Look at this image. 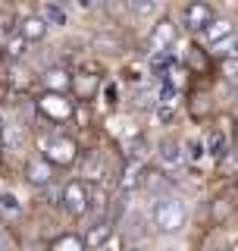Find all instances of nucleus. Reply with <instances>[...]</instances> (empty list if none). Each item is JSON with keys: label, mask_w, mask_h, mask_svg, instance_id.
Instances as JSON below:
<instances>
[{"label": "nucleus", "mask_w": 238, "mask_h": 251, "mask_svg": "<svg viewBox=\"0 0 238 251\" xmlns=\"http://www.w3.org/2000/svg\"><path fill=\"white\" fill-rule=\"evenodd\" d=\"M41 85H44V91H50V94H63V91H69V85H72V75H69V69H63V66H50V69H44Z\"/></svg>", "instance_id": "obj_5"}, {"label": "nucleus", "mask_w": 238, "mask_h": 251, "mask_svg": "<svg viewBox=\"0 0 238 251\" xmlns=\"http://www.w3.org/2000/svg\"><path fill=\"white\" fill-rule=\"evenodd\" d=\"M44 19V25H66V10H63L60 3H41V13H38Z\"/></svg>", "instance_id": "obj_16"}, {"label": "nucleus", "mask_w": 238, "mask_h": 251, "mask_svg": "<svg viewBox=\"0 0 238 251\" xmlns=\"http://www.w3.org/2000/svg\"><path fill=\"white\" fill-rule=\"evenodd\" d=\"M207 151L213 160H223V157L229 154V141H226V132L223 129H213L210 138H207Z\"/></svg>", "instance_id": "obj_15"}, {"label": "nucleus", "mask_w": 238, "mask_h": 251, "mask_svg": "<svg viewBox=\"0 0 238 251\" xmlns=\"http://www.w3.org/2000/svg\"><path fill=\"white\" fill-rule=\"evenodd\" d=\"M104 98H107V104L113 107L116 104V98H119V91H116V85H104Z\"/></svg>", "instance_id": "obj_26"}, {"label": "nucleus", "mask_w": 238, "mask_h": 251, "mask_svg": "<svg viewBox=\"0 0 238 251\" xmlns=\"http://www.w3.org/2000/svg\"><path fill=\"white\" fill-rule=\"evenodd\" d=\"M138 182H141L138 163H125V173H122V179H119V188H122V195H132L135 188H138Z\"/></svg>", "instance_id": "obj_17"}, {"label": "nucleus", "mask_w": 238, "mask_h": 251, "mask_svg": "<svg viewBox=\"0 0 238 251\" xmlns=\"http://www.w3.org/2000/svg\"><path fill=\"white\" fill-rule=\"evenodd\" d=\"M154 226L160 232H179L185 226V204L179 198H160L154 204Z\"/></svg>", "instance_id": "obj_2"}, {"label": "nucleus", "mask_w": 238, "mask_h": 251, "mask_svg": "<svg viewBox=\"0 0 238 251\" xmlns=\"http://www.w3.org/2000/svg\"><path fill=\"white\" fill-rule=\"evenodd\" d=\"M85 214H91L94 220H107V188L104 185H94L88 188V210Z\"/></svg>", "instance_id": "obj_9"}, {"label": "nucleus", "mask_w": 238, "mask_h": 251, "mask_svg": "<svg viewBox=\"0 0 238 251\" xmlns=\"http://www.w3.org/2000/svg\"><path fill=\"white\" fill-rule=\"evenodd\" d=\"M0 210H6V214H19V201H16L13 195H0Z\"/></svg>", "instance_id": "obj_24"}, {"label": "nucleus", "mask_w": 238, "mask_h": 251, "mask_svg": "<svg viewBox=\"0 0 238 251\" xmlns=\"http://www.w3.org/2000/svg\"><path fill=\"white\" fill-rule=\"evenodd\" d=\"M154 104H157V91L154 88H141L138 94H135V107L144 110V107H154Z\"/></svg>", "instance_id": "obj_20"}, {"label": "nucleus", "mask_w": 238, "mask_h": 251, "mask_svg": "<svg viewBox=\"0 0 238 251\" xmlns=\"http://www.w3.org/2000/svg\"><path fill=\"white\" fill-rule=\"evenodd\" d=\"M69 88L75 91V98H78V100H88L91 94L100 88V78H97V75L82 73V75H72V85H69Z\"/></svg>", "instance_id": "obj_10"}, {"label": "nucleus", "mask_w": 238, "mask_h": 251, "mask_svg": "<svg viewBox=\"0 0 238 251\" xmlns=\"http://www.w3.org/2000/svg\"><path fill=\"white\" fill-rule=\"evenodd\" d=\"M132 10H135V13H154V10H157V3H135Z\"/></svg>", "instance_id": "obj_27"}, {"label": "nucleus", "mask_w": 238, "mask_h": 251, "mask_svg": "<svg viewBox=\"0 0 238 251\" xmlns=\"http://www.w3.org/2000/svg\"><path fill=\"white\" fill-rule=\"evenodd\" d=\"M97 251H113V248H107V245H104V248H97Z\"/></svg>", "instance_id": "obj_31"}, {"label": "nucleus", "mask_w": 238, "mask_h": 251, "mask_svg": "<svg viewBox=\"0 0 238 251\" xmlns=\"http://www.w3.org/2000/svg\"><path fill=\"white\" fill-rule=\"evenodd\" d=\"M60 204H63V210L66 214H72V217H85V210H88V185L82 182V179H72L66 188L60 192Z\"/></svg>", "instance_id": "obj_4"}, {"label": "nucleus", "mask_w": 238, "mask_h": 251, "mask_svg": "<svg viewBox=\"0 0 238 251\" xmlns=\"http://www.w3.org/2000/svg\"><path fill=\"white\" fill-rule=\"evenodd\" d=\"M188 157H191V160H201V157H204V141L191 138V145H188Z\"/></svg>", "instance_id": "obj_25"}, {"label": "nucleus", "mask_w": 238, "mask_h": 251, "mask_svg": "<svg viewBox=\"0 0 238 251\" xmlns=\"http://www.w3.org/2000/svg\"><path fill=\"white\" fill-rule=\"evenodd\" d=\"M3 50H6V53H10V57H13V60H19V57H22V53H25V41H22V38H19V35H16V38H10V41H6V47H3Z\"/></svg>", "instance_id": "obj_23"}, {"label": "nucleus", "mask_w": 238, "mask_h": 251, "mask_svg": "<svg viewBox=\"0 0 238 251\" xmlns=\"http://www.w3.org/2000/svg\"><path fill=\"white\" fill-rule=\"evenodd\" d=\"M188 66L197 69V73H204V69H207V57H204L197 47H188Z\"/></svg>", "instance_id": "obj_22"}, {"label": "nucleus", "mask_w": 238, "mask_h": 251, "mask_svg": "<svg viewBox=\"0 0 238 251\" xmlns=\"http://www.w3.org/2000/svg\"><path fill=\"white\" fill-rule=\"evenodd\" d=\"M50 251H85V242L78 235H63L50 245Z\"/></svg>", "instance_id": "obj_19"}, {"label": "nucleus", "mask_w": 238, "mask_h": 251, "mask_svg": "<svg viewBox=\"0 0 238 251\" xmlns=\"http://www.w3.org/2000/svg\"><path fill=\"white\" fill-rule=\"evenodd\" d=\"M50 163H47V160H35V163H31V167H28V182L31 185H38V188H44V185H50Z\"/></svg>", "instance_id": "obj_14"}, {"label": "nucleus", "mask_w": 238, "mask_h": 251, "mask_svg": "<svg viewBox=\"0 0 238 251\" xmlns=\"http://www.w3.org/2000/svg\"><path fill=\"white\" fill-rule=\"evenodd\" d=\"M44 31H47V25H44L41 16H28L19 25V38L22 41H38V38H44Z\"/></svg>", "instance_id": "obj_12"}, {"label": "nucleus", "mask_w": 238, "mask_h": 251, "mask_svg": "<svg viewBox=\"0 0 238 251\" xmlns=\"http://www.w3.org/2000/svg\"><path fill=\"white\" fill-rule=\"evenodd\" d=\"M82 176L88 179V182H94V185L104 182V176H107L104 154H100V151H88V157H85V163H82Z\"/></svg>", "instance_id": "obj_8"}, {"label": "nucleus", "mask_w": 238, "mask_h": 251, "mask_svg": "<svg viewBox=\"0 0 238 251\" xmlns=\"http://www.w3.org/2000/svg\"><path fill=\"white\" fill-rule=\"evenodd\" d=\"M110 232H113V223H110V220H94V226L88 229L85 242H88V248H104Z\"/></svg>", "instance_id": "obj_11"}, {"label": "nucleus", "mask_w": 238, "mask_h": 251, "mask_svg": "<svg viewBox=\"0 0 238 251\" xmlns=\"http://www.w3.org/2000/svg\"><path fill=\"white\" fill-rule=\"evenodd\" d=\"M185 22H188V28L204 31L213 22V6L210 3H188L185 6Z\"/></svg>", "instance_id": "obj_7"}, {"label": "nucleus", "mask_w": 238, "mask_h": 251, "mask_svg": "<svg viewBox=\"0 0 238 251\" xmlns=\"http://www.w3.org/2000/svg\"><path fill=\"white\" fill-rule=\"evenodd\" d=\"M35 107H38V113H41L44 120H50V123H63V120H69V116H72V100H66L63 94L44 91L41 98L35 100Z\"/></svg>", "instance_id": "obj_3"}, {"label": "nucleus", "mask_w": 238, "mask_h": 251, "mask_svg": "<svg viewBox=\"0 0 238 251\" xmlns=\"http://www.w3.org/2000/svg\"><path fill=\"white\" fill-rule=\"evenodd\" d=\"M6 248H10V235H6V229L0 226V251H6Z\"/></svg>", "instance_id": "obj_28"}, {"label": "nucleus", "mask_w": 238, "mask_h": 251, "mask_svg": "<svg viewBox=\"0 0 238 251\" xmlns=\"http://www.w3.org/2000/svg\"><path fill=\"white\" fill-rule=\"evenodd\" d=\"M41 151H44V160L57 163V167H69V163H75L78 157V145L69 135H63V132H53V135H44L41 138Z\"/></svg>", "instance_id": "obj_1"}, {"label": "nucleus", "mask_w": 238, "mask_h": 251, "mask_svg": "<svg viewBox=\"0 0 238 251\" xmlns=\"http://www.w3.org/2000/svg\"><path fill=\"white\" fill-rule=\"evenodd\" d=\"M3 53H6V50H3V41H0V60H3Z\"/></svg>", "instance_id": "obj_29"}, {"label": "nucleus", "mask_w": 238, "mask_h": 251, "mask_svg": "<svg viewBox=\"0 0 238 251\" xmlns=\"http://www.w3.org/2000/svg\"><path fill=\"white\" fill-rule=\"evenodd\" d=\"M204 31H207V41L216 47V44H223L226 38H232V22H229V19H213Z\"/></svg>", "instance_id": "obj_13"}, {"label": "nucleus", "mask_w": 238, "mask_h": 251, "mask_svg": "<svg viewBox=\"0 0 238 251\" xmlns=\"http://www.w3.org/2000/svg\"><path fill=\"white\" fill-rule=\"evenodd\" d=\"M129 251H147V248H138V245H135V248H129Z\"/></svg>", "instance_id": "obj_30"}, {"label": "nucleus", "mask_w": 238, "mask_h": 251, "mask_svg": "<svg viewBox=\"0 0 238 251\" xmlns=\"http://www.w3.org/2000/svg\"><path fill=\"white\" fill-rule=\"evenodd\" d=\"M219 69H223V75L229 82H238V57H226L219 60Z\"/></svg>", "instance_id": "obj_21"}, {"label": "nucleus", "mask_w": 238, "mask_h": 251, "mask_svg": "<svg viewBox=\"0 0 238 251\" xmlns=\"http://www.w3.org/2000/svg\"><path fill=\"white\" fill-rule=\"evenodd\" d=\"M172 41H176V25H172L169 19H160L154 25V31H150V50L163 53V50H169Z\"/></svg>", "instance_id": "obj_6"}, {"label": "nucleus", "mask_w": 238, "mask_h": 251, "mask_svg": "<svg viewBox=\"0 0 238 251\" xmlns=\"http://www.w3.org/2000/svg\"><path fill=\"white\" fill-rule=\"evenodd\" d=\"M160 160L166 163V167H179V163L185 160V154H182V148L176 145V141H163L160 145Z\"/></svg>", "instance_id": "obj_18"}]
</instances>
